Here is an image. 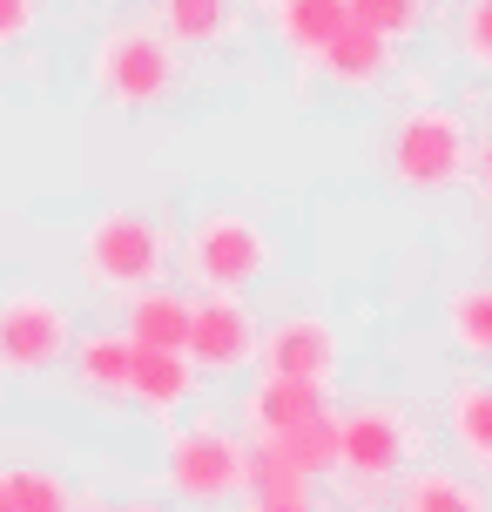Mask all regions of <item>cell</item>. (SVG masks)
Masks as SVG:
<instances>
[{"label":"cell","instance_id":"cell-20","mask_svg":"<svg viewBox=\"0 0 492 512\" xmlns=\"http://www.w3.org/2000/svg\"><path fill=\"white\" fill-rule=\"evenodd\" d=\"M452 337H459L466 358H492V290L486 283H472V290L452 297Z\"/></svg>","mask_w":492,"mask_h":512},{"label":"cell","instance_id":"cell-24","mask_svg":"<svg viewBox=\"0 0 492 512\" xmlns=\"http://www.w3.org/2000/svg\"><path fill=\"white\" fill-rule=\"evenodd\" d=\"M34 27V0H0V48H14Z\"/></svg>","mask_w":492,"mask_h":512},{"label":"cell","instance_id":"cell-5","mask_svg":"<svg viewBox=\"0 0 492 512\" xmlns=\"http://www.w3.org/2000/svg\"><path fill=\"white\" fill-rule=\"evenodd\" d=\"M162 472H169V486H176L182 499H196V506L236 499L243 479H250V445L236 432H223V425H189V432L169 438Z\"/></svg>","mask_w":492,"mask_h":512},{"label":"cell","instance_id":"cell-26","mask_svg":"<svg viewBox=\"0 0 492 512\" xmlns=\"http://www.w3.org/2000/svg\"><path fill=\"white\" fill-rule=\"evenodd\" d=\"M0 512H14V499H7V472H0Z\"/></svg>","mask_w":492,"mask_h":512},{"label":"cell","instance_id":"cell-9","mask_svg":"<svg viewBox=\"0 0 492 512\" xmlns=\"http://www.w3.org/2000/svg\"><path fill=\"white\" fill-rule=\"evenodd\" d=\"M257 364L270 378L331 384L337 378V331L324 317H284L277 331H257Z\"/></svg>","mask_w":492,"mask_h":512},{"label":"cell","instance_id":"cell-7","mask_svg":"<svg viewBox=\"0 0 492 512\" xmlns=\"http://www.w3.org/2000/svg\"><path fill=\"white\" fill-rule=\"evenodd\" d=\"M182 358L196 371H243L257 364V317L243 304V290H209L189 297V331H182Z\"/></svg>","mask_w":492,"mask_h":512},{"label":"cell","instance_id":"cell-6","mask_svg":"<svg viewBox=\"0 0 492 512\" xmlns=\"http://www.w3.org/2000/svg\"><path fill=\"white\" fill-rule=\"evenodd\" d=\"M412 452H418V425L405 405H358L337 418V472H351V479L385 486L412 465Z\"/></svg>","mask_w":492,"mask_h":512},{"label":"cell","instance_id":"cell-10","mask_svg":"<svg viewBox=\"0 0 492 512\" xmlns=\"http://www.w3.org/2000/svg\"><path fill=\"white\" fill-rule=\"evenodd\" d=\"M311 68H317V75H331L337 88H371V81H385V75H391V41L344 14V27H337L324 48H317Z\"/></svg>","mask_w":492,"mask_h":512},{"label":"cell","instance_id":"cell-2","mask_svg":"<svg viewBox=\"0 0 492 512\" xmlns=\"http://www.w3.org/2000/svg\"><path fill=\"white\" fill-rule=\"evenodd\" d=\"M162 263H169V236L149 223V216H135V209H108L95 216V230L81 236V277L95 283V290H142V283L162 277Z\"/></svg>","mask_w":492,"mask_h":512},{"label":"cell","instance_id":"cell-3","mask_svg":"<svg viewBox=\"0 0 492 512\" xmlns=\"http://www.w3.org/2000/svg\"><path fill=\"white\" fill-rule=\"evenodd\" d=\"M176 75H182V54L156 21L115 27V34H102V48H95V88H102L108 102H129V108L162 102Z\"/></svg>","mask_w":492,"mask_h":512},{"label":"cell","instance_id":"cell-11","mask_svg":"<svg viewBox=\"0 0 492 512\" xmlns=\"http://www.w3.org/2000/svg\"><path fill=\"white\" fill-rule=\"evenodd\" d=\"M182 331H189V297L182 290H169L162 277L129 290V324H122V337H129L135 351H182Z\"/></svg>","mask_w":492,"mask_h":512},{"label":"cell","instance_id":"cell-14","mask_svg":"<svg viewBox=\"0 0 492 512\" xmlns=\"http://www.w3.org/2000/svg\"><path fill=\"white\" fill-rule=\"evenodd\" d=\"M270 21L297 61H317V48L344 27V0H270Z\"/></svg>","mask_w":492,"mask_h":512},{"label":"cell","instance_id":"cell-16","mask_svg":"<svg viewBox=\"0 0 492 512\" xmlns=\"http://www.w3.org/2000/svg\"><path fill=\"white\" fill-rule=\"evenodd\" d=\"M75 364H81V384L88 391H108V398H129V371H135V344L115 331H95L75 344Z\"/></svg>","mask_w":492,"mask_h":512},{"label":"cell","instance_id":"cell-25","mask_svg":"<svg viewBox=\"0 0 492 512\" xmlns=\"http://www.w3.org/2000/svg\"><path fill=\"white\" fill-rule=\"evenodd\" d=\"M243 512H324V506H317L311 492H290V499H270V492H250V506H243Z\"/></svg>","mask_w":492,"mask_h":512},{"label":"cell","instance_id":"cell-21","mask_svg":"<svg viewBox=\"0 0 492 512\" xmlns=\"http://www.w3.org/2000/svg\"><path fill=\"white\" fill-rule=\"evenodd\" d=\"M344 14H351V21H364L371 34H385L391 48H398L405 34H418V27H425V0H344Z\"/></svg>","mask_w":492,"mask_h":512},{"label":"cell","instance_id":"cell-15","mask_svg":"<svg viewBox=\"0 0 492 512\" xmlns=\"http://www.w3.org/2000/svg\"><path fill=\"white\" fill-rule=\"evenodd\" d=\"M230 14H236V0H162L156 27L176 48H209V41L230 34Z\"/></svg>","mask_w":492,"mask_h":512},{"label":"cell","instance_id":"cell-27","mask_svg":"<svg viewBox=\"0 0 492 512\" xmlns=\"http://www.w3.org/2000/svg\"><path fill=\"white\" fill-rule=\"evenodd\" d=\"M68 512H115V506H95V499H88V506H68Z\"/></svg>","mask_w":492,"mask_h":512},{"label":"cell","instance_id":"cell-4","mask_svg":"<svg viewBox=\"0 0 492 512\" xmlns=\"http://www.w3.org/2000/svg\"><path fill=\"white\" fill-rule=\"evenodd\" d=\"M182 263H189V283H196V290H250L257 277H270V236H263V223H250V216L216 209V216H203V223L189 230Z\"/></svg>","mask_w":492,"mask_h":512},{"label":"cell","instance_id":"cell-13","mask_svg":"<svg viewBox=\"0 0 492 512\" xmlns=\"http://www.w3.org/2000/svg\"><path fill=\"white\" fill-rule=\"evenodd\" d=\"M129 398H142L149 411H182L196 398V364L182 351H135V371H129Z\"/></svg>","mask_w":492,"mask_h":512},{"label":"cell","instance_id":"cell-22","mask_svg":"<svg viewBox=\"0 0 492 512\" xmlns=\"http://www.w3.org/2000/svg\"><path fill=\"white\" fill-rule=\"evenodd\" d=\"M7 499L14 512H68V486L54 472H7Z\"/></svg>","mask_w":492,"mask_h":512},{"label":"cell","instance_id":"cell-1","mask_svg":"<svg viewBox=\"0 0 492 512\" xmlns=\"http://www.w3.org/2000/svg\"><path fill=\"white\" fill-rule=\"evenodd\" d=\"M472 162V128L452 115V108H405L398 128H391V176L432 196V189H452Z\"/></svg>","mask_w":492,"mask_h":512},{"label":"cell","instance_id":"cell-8","mask_svg":"<svg viewBox=\"0 0 492 512\" xmlns=\"http://www.w3.org/2000/svg\"><path fill=\"white\" fill-rule=\"evenodd\" d=\"M68 344H75V324H68V310L54 304V297L14 290V297L0 304V371H7V378L48 371Z\"/></svg>","mask_w":492,"mask_h":512},{"label":"cell","instance_id":"cell-28","mask_svg":"<svg viewBox=\"0 0 492 512\" xmlns=\"http://www.w3.org/2000/svg\"><path fill=\"white\" fill-rule=\"evenodd\" d=\"M129 512H169V506H129Z\"/></svg>","mask_w":492,"mask_h":512},{"label":"cell","instance_id":"cell-23","mask_svg":"<svg viewBox=\"0 0 492 512\" xmlns=\"http://www.w3.org/2000/svg\"><path fill=\"white\" fill-rule=\"evenodd\" d=\"M459 48L472 68H492V0H466L459 7Z\"/></svg>","mask_w":492,"mask_h":512},{"label":"cell","instance_id":"cell-18","mask_svg":"<svg viewBox=\"0 0 492 512\" xmlns=\"http://www.w3.org/2000/svg\"><path fill=\"white\" fill-rule=\"evenodd\" d=\"M263 445H277L304 479H324V472H337V411H317V418H304V425H290V432L263 438Z\"/></svg>","mask_w":492,"mask_h":512},{"label":"cell","instance_id":"cell-12","mask_svg":"<svg viewBox=\"0 0 492 512\" xmlns=\"http://www.w3.org/2000/svg\"><path fill=\"white\" fill-rule=\"evenodd\" d=\"M317 411H331V405H324V384H311V378H270V371H263V384L243 398V418H250L257 438H277V432H290V425L317 418Z\"/></svg>","mask_w":492,"mask_h":512},{"label":"cell","instance_id":"cell-19","mask_svg":"<svg viewBox=\"0 0 492 512\" xmlns=\"http://www.w3.org/2000/svg\"><path fill=\"white\" fill-rule=\"evenodd\" d=\"M398 512H486V492L472 486V479H459V472L432 465V472H418L412 486H405Z\"/></svg>","mask_w":492,"mask_h":512},{"label":"cell","instance_id":"cell-17","mask_svg":"<svg viewBox=\"0 0 492 512\" xmlns=\"http://www.w3.org/2000/svg\"><path fill=\"white\" fill-rule=\"evenodd\" d=\"M452 438H459V452H466L472 472L492 465V384L466 378L452 391Z\"/></svg>","mask_w":492,"mask_h":512}]
</instances>
